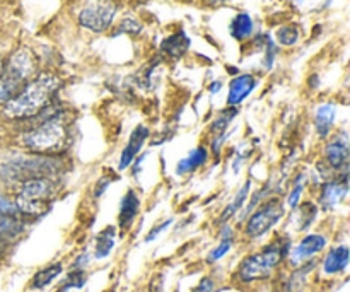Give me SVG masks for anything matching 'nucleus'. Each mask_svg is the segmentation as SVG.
<instances>
[{"label":"nucleus","mask_w":350,"mask_h":292,"mask_svg":"<svg viewBox=\"0 0 350 292\" xmlns=\"http://www.w3.org/2000/svg\"><path fill=\"white\" fill-rule=\"evenodd\" d=\"M27 122L34 123H29L19 135V144L27 154L64 156L67 152L72 142L70 123L67 120V111L57 99Z\"/></svg>","instance_id":"1"},{"label":"nucleus","mask_w":350,"mask_h":292,"mask_svg":"<svg viewBox=\"0 0 350 292\" xmlns=\"http://www.w3.org/2000/svg\"><path fill=\"white\" fill-rule=\"evenodd\" d=\"M60 88L62 79L57 74L38 72L9 103L3 105V116L12 122H24V120L27 122V120L34 118L38 113L43 111L57 99Z\"/></svg>","instance_id":"2"},{"label":"nucleus","mask_w":350,"mask_h":292,"mask_svg":"<svg viewBox=\"0 0 350 292\" xmlns=\"http://www.w3.org/2000/svg\"><path fill=\"white\" fill-rule=\"evenodd\" d=\"M67 164L64 156H27L14 157L0 166V178L7 185H21L36 178H55L60 180L65 174Z\"/></svg>","instance_id":"3"},{"label":"nucleus","mask_w":350,"mask_h":292,"mask_svg":"<svg viewBox=\"0 0 350 292\" xmlns=\"http://www.w3.org/2000/svg\"><path fill=\"white\" fill-rule=\"evenodd\" d=\"M58 187L60 180L55 178H36L17 185L16 195L12 198L17 214L24 221L44 217L51 211V205L58 195Z\"/></svg>","instance_id":"4"},{"label":"nucleus","mask_w":350,"mask_h":292,"mask_svg":"<svg viewBox=\"0 0 350 292\" xmlns=\"http://www.w3.org/2000/svg\"><path fill=\"white\" fill-rule=\"evenodd\" d=\"M291 246H293V241H291L289 236H279V238L273 239L263 250L246 256L239 263L238 272H236L239 282L252 284L269 279L273 274V270L279 269L286 262L287 255L291 252Z\"/></svg>","instance_id":"5"},{"label":"nucleus","mask_w":350,"mask_h":292,"mask_svg":"<svg viewBox=\"0 0 350 292\" xmlns=\"http://www.w3.org/2000/svg\"><path fill=\"white\" fill-rule=\"evenodd\" d=\"M286 215V204L279 197L263 200L245 222V235L250 239H260L269 235Z\"/></svg>","instance_id":"6"},{"label":"nucleus","mask_w":350,"mask_h":292,"mask_svg":"<svg viewBox=\"0 0 350 292\" xmlns=\"http://www.w3.org/2000/svg\"><path fill=\"white\" fill-rule=\"evenodd\" d=\"M118 14L115 0H89L77 14L79 26L91 33H106L113 26Z\"/></svg>","instance_id":"7"},{"label":"nucleus","mask_w":350,"mask_h":292,"mask_svg":"<svg viewBox=\"0 0 350 292\" xmlns=\"http://www.w3.org/2000/svg\"><path fill=\"white\" fill-rule=\"evenodd\" d=\"M38 58L33 50L26 47H21L10 55L7 60H3V70L2 74L9 75L21 85L29 82L34 75L38 74Z\"/></svg>","instance_id":"8"},{"label":"nucleus","mask_w":350,"mask_h":292,"mask_svg":"<svg viewBox=\"0 0 350 292\" xmlns=\"http://www.w3.org/2000/svg\"><path fill=\"white\" fill-rule=\"evenodd\" d=\"M349 195V171L335 173L328 181L320 185L318 194V209L323 212H332L347 198Z\"/></svg>","instance_id":"9"},{"label":"nucleus","mask_w":350,"mask_h":292,"mask_svg":"<svg viewBox=\"0 0 350 292\" xmlns=\"http://www.w3.org/2000/svg\"><path fill=\"white\" fill-rule=\"evenodd\" d=\"M349 133L347 130H340L332 139H327V144L323 147V163L334 173H344V171H349Z\"/></svg>","instance_id":"10"},{"label":"nucleus","mask_w":350,"mask_h":292,"mask_svg":"<svg viewBox=\"0 0 350 292\" xmlns=\"http://www.w3.org/2000/svg\"><path fill=\"white\" fill-rule=\"evenodd\" d=\"M328 246L327 236L318 235V233H311L306 235L296 246H291V252L287 255V260L293 267H299L303 263L311 262L318 253L323 252Z\"/></svg>","instance_id":"11"},{"label":"nucleus","mask_w":350,"mask_h":292,"mask_svg":"<svg viewBox=\"0 0 350 292\" xmlns=\"http://www.w3.org/2000/svg\"><path fill=\"white\" fill-rule=\"evenodd\" d=\"M150 137V129L144 123L137 125L135 129L132 130L129 137V142L125 144L123 147L122 154H120V159H118V170L120 171H126L130 166H132L133 161L142 154V147L144 144L149 140Z\"/></svg>","instance_id":"12"},{"label":"nucleus","mask_w":350,"mask_h":292,"mask_svg":"<svg viewBox=\"0 0 350 292\" xmlns=\"http://www.w3.org/2000/svg\"><path fill=\"white\" fill-rule=\"evenodd\" d=\"M258 85V79L253 74H238L232 77L229 82V91H228V106L229 108H238L243 103L248 99V96Z\"/></svg>","instance_id":"13"},{"label":"nucleus","mask_w":350,"mask_h":292,"mask_svg":"<svg viewBox=\"0 0 350 292\" xmlns=\"http://www.w3.org/2000/svg\"><path fill=\"white\" fill-rule=\"evenodd\" d=\"M140 212V198L135 190H126L125 195L120 200L118 209V229L122 233H126L133 226L135 219L139 217Z\"/></svg>","instance_id":"14"},{"label":"nucleus","mask_w":350,"mask_h":292,"mask_svg":"<svg viewBox=\"0 0 350 292\" xmlns=\"http://www.w3.org/2000/svg\"><path fill=\"white\" fill-rule=\"evenodd\" d=\"M337 105L335 103H321L314 111V132H317L318 139L327 140L330 139V133L335 127V120H337Z\"/></svg>","instance_id":"15"},{"label":"nucleus","mask_w":350,"mask_h":292,"mask_svg":"<svg viewBox=\"0 0 350 292\" xmlns=\"http://www.w3.org/2000/svg\"><path fill=\"white\" fill-rule=\"evenodd\" d=\"M349 258L350 252L347 245H338L334 248L328 250V253L325 255L323 262H321V270L327 276H338V274H344L349 267Z\"/></svg>","instance_id":"16"},{"label":"nucleus","mask_w":350,"mask_h":292,"mask_svg":"<svg viewBox=\"0 0 350 292\" xmlns=\"http://www.w3.org/2000/svg\"><path fill=\"white\" fill-rule=\"evenodd\" d=\"M190 36H188L185 31H176V33L170 34L167 38H164L163 43H161L159 50L164 57L171 58V60H180L187 55V51L190 50Z\"/></svg>","instance_id":"17"},{"label":"nucleus","mask_w":350,"mask_h":292,"mask_svg":"<svg viewBox=\"0 0 350 292\" xmlns=\"http://www.w3.org/2000/svg\"><path fill=\"white\" fill-rule=\"evenodd\" d=\"M211 159V152L205 146H198L195 149H191L183 159L178 161L176 164V174L178 176H188V174L195 173L200 168H204L205 164Z\"/></svg>","instance_id":"18"},{"label":"nucleus","mask_w":350,"mask_h":292,"mask_svg":"<svg viewBox=\"0 0 350 292\" xmlns=\"http://www.w3.org/2000/svg\"><path fill=\"white\" fill-rule=\"evenodd\" d=\"M250 195H252V180H246L245 185H243V187L238 190V194L234 195V198H232V200L226 205L224 211L221 212V215H219V219H217V224H221V226L228 224V222L231 221V219L234 217L239 211H243V209H245V205L248 204Z\"/></svg>","instance_id":"19"},{"label":"nucleus","mask_w":350,"mask_h":292,"mask_svg":"<svg viewBox=\"0 0 350 292\" xmlns=\"http://www.w3.org/2000/svg\"><path fill=\"white\" fill-rule=\"evenodd\" d=\"M116 228L115 226H108V228L103 229L94 239V258L96 260H105L111 255L113 248L116 245Z\"/></svg>","instance_id":"20"},{"label":"nucleus","mask_w":350,"mask_h":292,"mask_svg":"<svg viewBox=\"0 0 350 292\" xmlns=\"http://www.w3.org/2000/svg\"><path fill=\"white\" fill-rule=\"evenodd\" d=\"M253 31H255V23H253V17L248 12H239L232 17L231 24H229V33L234 38L236 41L243 43L248 38L253 36Z\"/></svg>","instance_id":"21"},{"label":"nucleus","mask_w":350,"mask_h":292,"mask_svg":"<svg viewBox=\"0 0 350 292\" xmlns=\"http://www.w3.org/2000/svg\"><path fill=\"white\" fill-rule=\"evenodd\" d=\"M62 272H64V265L58 262L43 267V269L38 270L33 276V279H31V289H44V287L50 286L53 280H57L58 277L62 276Z\"/></svg>","instance_id":"22"},{"label":"nucleus","mask_w":350,"mask_h":292,"mask_svg":"<svg viewBox=\"0 0 350 292\" xmlns=\"http://www.w3.org/2000/svg\"><path fill=\"white\" fill-rule=\"evenodd\" d=\"M232 243H234V235H232L231 226L224 224V226H222L221 241H219L217 246H214V248L208 252L207 263H211V265H212V263L221 262V260L224 258V256L228 255V253L232 250Z\"/></svg>","instance_id":"23"},{"label":"nucleus","mask_w":350,"mask_h":292,"mask_svg":"<svg viewBox=\"0 0 350 292\" xmlns=\"http://www.w3.org/2000/svg\"><path fill=\"white\" fill-rule=\"evenodd\" d=\"M236 116H238V108H229V106H226V109L219 111L217 116H215L214 122H212V125H211L212 137L224 135V133H228V129L231 127L232 120H234Z\"/></svg>","instance_id":"24"},{"label":"nucleus","mask_w":350,"mask_h":292,"mask_svg":"<svg viewBox=\"0 0 350 292\" xmlns=\"http://www.w3.org/2000/svg\"><path fill=\"white\" fill-rule=\"evenodd\" d=\"M294 211H297V221H299V226H297V231H308L310 226L313 224L314 219L318 215V207L313 202H304V204L297 205Z\"/></svg>","instance_id":"25"},{"label":"nucleus","mask_w":350,"mask_h":292,"mask_svg":"<svg viewBox=\"0 0 350 292\" xmlns=\"http://www.w3.org/2000/svg\"><path fill=\"white\" fill-rule=\"evenodd\" d=\"M275 38L277 43H279L280 47H294V44H297V41L301 40L299 26L293 23L284 24V26H280L279 29H277Z\"/></svg>","instance_id":"26"},{"label":"nucleus","mask_w":350,"mask_h":292,"mask_svg":"<svg viewBox=\"0 0 350 292\" xmlns=\"http://www.w3.org/2000/svg\"><path fill=\"white\" fill-rule=\"evenodd\" d=\"M308 180H310V178H308L304 173H299L296 176V180H294V185L293 188H291L289 195H287V202H286V205L291 209V211H294V209L301 204V197H303Z\"/></svg>","instance_id":"27"},{"label":"nucleus","mask_w":350,"mask_h":292,"mask_svg":"<svg viewBox=\"0 0 350 292\" xmlns=\"http://www.w3.org/2000/svg\"><path fill=\"white\" fill-rule=\"evenodd\" d=\"M85 282H88V274H85V270H70V272L67 274V277H65L64 284H62V286L55 292H68L72 289H82V287L85 286Z\"/></svg>","instance_id":"28"},{"label":"nucleus","mask_w":350,"mask_h":292,"mask_svg":"<svg viewBox=\"0 0 350 292\" xmlns=\"http://www.w3.org/2000/svg\"><path fill=\"white\" fill-rule=\"evenodd\" d=\"M21 89H23V85H21L19 82L10 79L9 75L0 74V105L3 106L5 103H9Z\"/></svg>","instance_id":"29"},{"label":"nucleus","mask_w":350,"mask_h":292,"mask_svg":"<svg viewBox=\"0 0 350 292\" xmlns=\"http://www.w3.org/2000/svg\"><path fill=\"white\" fill-rule=\"evenodd\" d=\"M142 33V24L135 19V17H125V19L120 21L118 27L113 33V36L116 34H130V36H137V34Z\"/></svg>","instance_id":"30"},{"label":"nucleus","mask_w":350,"mask_h":292,"mask_svg":"<svg viewBox=\"0 0 350 292\" xmlns=\"http://www.w3.org/2000/svg\"><path fill=\"white\" fill-rule=\"evenodd\" d=\"M263 50H265V57H263V68H265V70H272L273 64H275V57L277 53H279V47H277V44L273 43L272 38H270V40L267 41L265 47H263Z\"/></svg>","instance_id":"31"},{"label":"nucleus","mask_w":350,"mask_h":292,"mask_svg":"<svg viewBox=\"0 0 350 292\" xmlns=\"http://www.w3.org/2000/svg\"><path fill=\"white\" fill-rule=\"evenodd\" d=\"M173 222H174L173 217H167V219H164V221L157 222V224L154 226V228L150 229L149 233H147V236H146V238H144V241H146V243L156 241V239L159 238V236L163 235L164 231H167V229H170V226L173 224Z\"/></svg>","instance_id":"32"},{"label":"nucleus","mask_w":350,"mask_h":292,"mask_svg":"<svg viewBox=\"0 0 350 292\" xmlns=\"http://www.w3.org/2000/svg\"><path fill=\"white\" fill-rule=\"evenodd\" d=\"M0 214L2 215H19L17 214L16 205H14V200L9 197V195L3 194V191H0Z\"/></svg>","instance_id":"33"},{"label":"nucleus","mask_w":350,"mask_h":292,"mask_svg":"<svg viewBox=\"0 0 350 292\" xmlns=\"http://www.w3.org/2000/svg\"><path fill=\"white\" fill-rule=\"evenodd\" d=\"M111 181H113L111 176L98 178V181H96L94 188H92V197H94V198H101L103 195L106 194V190H108L109 185H111Z\"/></svg>","instance_id":"34"},{"label":"nucleus","mask_w":350,"mask_h":292,"mask_svg":"<svg viewBox=\"0 0 350 292\" xmlns=\"http://www.w3.org/2000/svg\"><path fill=\"white\" fill-rule=\"evenodd\" d=\"M191 292H215V280L212 277H202Z\"/></svg>","instance_id":"35"},{"label":"nucleus","mask_w":350,"mask_h":292,"mask_svg":"<svg viewBox=\"0 0 350 292\" xmlns=\"http://www.w3.org/2000/svg\"><path fill=\"white\" fill-rule=\"evenodd\" d=\"M89 262H91V255H89V253H82V255H79L77 258H75V262L72 263L70 270H84Z\"/></svg>","instance_id":"36"},{"label":"nucleus","mask_w":350,"mask_h":292,"mask_svg":"<svg viewBox=\"0 0 350 292\" xmlns=\"http://www.w3.org/2000/svg\"><path fill=\"white\" fill-rule=\"evenodd\" d=\"M221 89H222L221 81H214V82H211V85H208V92H211V94H219V92H221Z\"/></svg>","instance_id":"37"},{"label":"nucleus","mask_w":350,"mask_h":292,"mask_svg":"<svg viewBox=\"0 0 350 292\" xmlns=\"http://www.w3.org/2000/svg\"><path fill=\"white\" fill-rule=\"evenodd\" d=\"M308 84H310L311 89H317L320 85V75L313 74L310 79H308Z\"/></svg>","instance_id":"38"},{"label":"nucleus","mask_w":350,"mask_h":292,"mask_svg":"<svg viewBox=\"0 0 350 292\" xmlns=\"http://www.w3.org/2000/svg\"><path fill=\"white\" fill-rule=\"evenodd\" d=\"M202 2H205L207 5H221V3L228 2V0H202Z\"/></svg>","instance_id":"39"},{"label":"nucleus","mask_w":350,"mask_h":292,"mask_svg":"<svg viewBox=\"0 0 350 292\" xmlns=\"http://www.w3.org/2000/svg\"><path fill=\"white\" fill-rule=\"evenodd\" d=\"M2 70H3V60L2 57H0V74H2Z\"/></svg>","instance_id":"40"},{"label":"nucleus","mask_w":350,"mask_h":292,"mask_svg":"<svg viewBox=\"0 0 350 292\" xmlns=\"http://www.w3.org/2000/svg\"><path fill=\"white\" fill-rule=\"evenodd\" d=\"M108 292H113V291H108Z\"/></svg>","instance_id":"41"}]
</instances>
